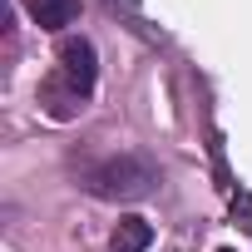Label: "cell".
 I'll return each instance as SVG.
<instances>
[{"label":"cell","mask_w":252,"mask_h":252,"mask_svg":"<svg viewBox=\"0 0 252 252\" xmlns=\"http://www.w3.org/2000/svg\"><path fill=\"white\" fill-rule=\"evenodd\" d=\"M154 183H158V168H154V158H144V154H114V158H104V163H94V168L84 173V188H89L94 198H114V203L149 198Z\"/></svg>","instance_id":"obj_1"},{"label":"cell","mask_w":252,"mask_h":252,"mask_svg":"<svg viewBox=\"0 0 252 252\" xmlns=\"http://www.w3.org/2000/svg\"><path fill=\"white\" fill-rule=\"evenodd\" d=\"M94 74H99V55H94V45H89L84 35H69V40L60 45V79H64L79 99H89Z\"/></svg>","instance_id":"obj_2"},{"label":"cell","mask_w":252,"mask_h":252,"mask_svg":"<svg viewBox=\"0 0 252 252\" xmlns=\"http://www.w3.org/2000/svg\"><path fill=\"white\" fill-rule=\"evenodd\" d=\"M30 15L40 30H64L79 20V0H30Z\"/></svg>","instance_id":"obj_3"},{"label":"cell","mask_w":252,"mask_h":252,"mask_svg":"<svg viewBox=\"0 0 252 252\" xmlns=\"http://www.w3.org/2000/svg\"><path fill=\"white\" fill-rule=\"evenodd\" d=\"M149 242H154V222L149 218H119L114 252H149Z\"/></svg>","instance_id":"obj_4"},{"label":"cell","mask_w":252,"mask_h":252,"mask_svg":"<svg viewBox=\"0 0 252 252\" xmlns=\"http://www.w3.org/2000/svg\"><path fill=\"white\" fill-rule=\"evenodd\" d=\"M218 252H232V247H218Z\"/></svg>","instance_id":"obj_5"}]
</instances>
